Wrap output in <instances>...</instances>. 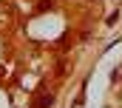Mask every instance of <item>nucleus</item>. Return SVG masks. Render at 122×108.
Segmentation results:
<instances>
[{
	"label": "nucleus",
	"instance_id": "obj_1",
	"mask_svg": "<svg viewBox=\"0 0 122 108\" xmlns=\"http://www.w3.org/2000/svg\"><path fill=\"white\" fill-rule=\"evenodd\" d=\"M54 105V97L48 94V91H43L40 97H37V108H51Z\"/></svg>",
	"mask_w": 122,
	"mask_h": 108
}]
</instances>
